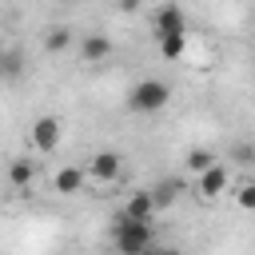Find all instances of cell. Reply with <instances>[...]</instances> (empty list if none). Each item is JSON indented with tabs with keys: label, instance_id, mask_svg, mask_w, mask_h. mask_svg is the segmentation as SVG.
<instances>
[{
	"label": "cell",
	"instance_id": "17",
	"mask_svg": "<svg viewBox=\"0 0 255 255\" xmlns=\"http://www.w3.org/2000/svg\"><path fill=\"white\" fill-rule=\"evenodd\" d=\"M147 255H179V251H171V247H151Z\"/></svg>",
	"mask_w": 255,
	"mask_h": 255
},
{
	"label": "cell",
	"instance_id": "7",
	"mask_svg": "<svg viewBox=\"0 0 255 255\" xmlns=\"http://www.w3.org/2000/svg\"><path fill=\"white\" fill-rule=\"evenodd\" d=\"M88 175L100 179V183H112V179L120 175V155H116V151H96L92 163H88Z\"/></svg>",
	"mask_w": 255,
	"mask_h": 255
},
{
	"label": "cell",
	"instance_id": "9",
	"mask_svg": "<svg viewBox=\"0 0 255 255\" xmlns=\"http://www.w3.org/2000/svg\"><path fill=\"white\" fill-rule=\"evenodd\" d=\"M223 187H227V167H223V163H215L211 171L199 175V195L215 199V195H223Z\"/></svg>",
	"mask_w": 255,
	"mask_h": 255
},
{
	"label": "cell",
	"instance_id": "8",
	"mask_svg": "<svg viewBox=\"0 0 255 255\" xmlns=\"http://www.w3.org/2000/svg\"><path fill=\"white\" fill-rule=\"evenodd\" d=\"M179 191H183V179H159L147 195H151V203H155V211H163V207H171L175 199H179Z\"/></svg>",
	"mask_w": 255,
	"mask_h": 255
},
{
	"label": "cell",
	"instance_id": "1",
	"mask_svg": "<svg viewBox=\"0 0 255 255\" xmlns=\"http://www.w3.org/2000/svg\"><path fill=\"white\" fill-rule=\"evenodd\" d=\"M112 243L120 255H147L155 247V235H151V223H135V219H124L116 215L112 223Z\"/></svg>",
	"mask_w": 255,
	"mask_h": 255
},
{
	"label": "cell",
	"instance_id": "4",
	"mask_svg": "<svg viewBox=\"0 0 255 255\" xmlns=\"http://www.w3.org/2000/svg\"><path fill=\"white\" fill-rule=\"evenodd\" d=\"M163 36H187V20H183V12L175 4L155 12V40H163Z\"/></svg>",
	"mask_w": 255,
	"mask_h": 255
},
{
	"label": "cell",
	"instance_id": "6",
	"mask_svg": "<svg viewBox=\"0 0 255 255\" xmlns=\"http://www.w3.org/2000/svg\"><path fill=\"white\" fill-rule=\"evenodd\" d=\"M80 56H84V64H100V60L112 56V40H108L104 32H88V36L80 40Z\"/></svg>",
	"mask_w": 255,
	"mask_h": 255
},
{
	"label": "cell",
	"instance_id": "19",
	"mask_svg": "<svg viewBox=\"0 0 255 255\" xmlns=\"http://www.w3.org/2000/svg\"><path fill=\"white\" fill-rule=\"evenodd\" d=\"M0 56H4V48H0Z\"/></svg>",
	"mask_w": 255,
	"mask_h": 255
},
{
	"label": "cell",
	"instance_id": "2",
	"mask_svg": "<svg viewBox=\"0 0 255 255\" xmlns=\"http://www.w3.org/2000/svg\"><path fill=\"white\" fill-rule=\"evenodd\" d=\"M167 100H171V88H167L163 80H139V84L128 92V108H131V112H159Z\"/></svg>",
	"mask_w": 255,
	"mask_h": 255
},
{
	"label": "cell",
	"instance_id": "5",
	"mask_svg": "<svg viewBox=\"0 0 255 255\" xmlns=\"http://www.w3.org/2000/svg\"><path fill=\"white\" fill-rule=\"evenodd\" d=\"M120 215H124V219H135V223H151V219H155V203H151L147 191H131Z\"/></svg>",
	"mask_w": 255,
	"mask_h": 255
},
{
	"label": "cell",
	"instance_id": "14",
	"mask_svg": "<svg viewBox=\"0 0 255 255\" xmlns=\"http://www.w3.org/2000/svg\"><path fill=\"white\" fill-rule=\"evenodd\" d=\"M68 44H72V32L68 28H48V36H44V48L48 52H64Z\"/></svg>",
	"mask_w": 255,
	"mask_h": 255
},
{
	"label": "cell",
	"instance_id": "12",
	"mask_svg": "<svg viewBox=\"0 0 255 255\" xmlns=\"http://www.w3.org/2000/svg\"><path fill=\"white\" fill-rule=\"evenodd\" d=\"M187 167H191L195 175H203V171L215 167V155H211L207 147H191V151H187Z\"/></svg>",
	"mask_w": 255,
	"mask_h": 255
},
{
	"label": "cell",
	"instance_id": "10",
	"mask_svg": "<svg viewBox=\"0 0 255 255\" xmlns=\"http://www.w3.org/2000/svg\"><path fill=\"white\" fill-rule=\"evenodd\" d=\"M8 179H12V187H28V183L36 179V167H32V159H12V167H8Z\"/></svg>",
	"mask_w": 255,
	"mask_h": 255
},
{
	"label": "cell",
	"instance_id": "18",
	"mask_svg": "<svg viewBox=\"0 0 255 255\" xmlns=\"http://www.w3.org/2000/svg\"><path fill=\"white\" fill-rule=\"evenodd\" d=\"M251 163H255V143H251Z\"/></svg>",
	"mask_w": 255,
	"mask_h": 255
},
{
	"label": "cell",
	"instance_id": "11",
	"mask_svg": "<svg viewBox=\"0 0 255 255\" xmlns=\"http://www.w3.org/2000/svg\"><path fill=\"white\" fill-rule=\"evenodd\" d=\"M80 187H84V171L80 167H64L56 175V191H64V195H76Z\"/></svg>",
	"mask_w": 255,
	"mask_h": 255
},
{
	"label": "cell",
	"instance_id": "16",
	"mask_svg": "<svg viewBox=\"0 0 255 255\" xmlns=\"http://www.w3.org/2000/svg\"><path fill=\"white\" fill-rule=\"evenodd\" d=\"M0 72L4 76H16L20 72V56H0Z\"/></svg>",
	"mask_w": 255,
	"mask_h": 255
},
{
	"label": "cell",
	"instance_id": "3",
	"mask_svg": "<svg viewBox=\"0 0 255 255\" xmlns=\"http://www.w3.org/2000/svg\"><path fill=\"white\" fill-rule=\"evenodd\" d=\"M60 135H64V128H60L56 116H40V120H32L28 139H32L36 151H56V147H60Z\"/></svg>",
	"mask_w": 255,
	"mask_h": 255
},
{
	"label": "cell",
	"instance_id": "13",
	"mask_svg": "<svg viewBox=\"0 0 255 255\" xmlns=\"http://www.w3.org/2000/svg\"><path fill=\"white\" fill-rule=\"evenodd\" d=\"M155 44H159V56H163V60H179L183 48H187V36H163V40H155Z\"/></svg>",
	"mask_w": 255,
	"mask_h": 255
},
{
	"label": "cell",
	"instance_id": "15",
	"mask_svg": "<svg viewBox=\"0 0 255 255\" xmlns=\"http://www.w3.org/2000/svg\"><path fill=\"white\" fill-rule=\"evenodd\" d=\"M239 207H247V211H255V183H247V187H239Z\"/></svg>",
	"mask_w": 255,
	"mask_h": 255
}]
</instances>
